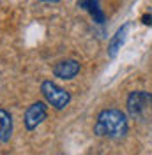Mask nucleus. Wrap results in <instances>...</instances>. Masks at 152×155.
<instances>
[{
	"mask_svg": "<svg viewBox=\"0 0 152 155\" xmlns=\"http://www.w3.org/2000/svg\"><path fill=\"white\" fill-rule=\"evenodd\" d=\"M129 130L127 116L124 115L117 107H108L103 109L94 125V132L99 137H108V139H122Z\"/></svg>",
	"mask_w": 152,
	"mask_h": 155,
	"instance_id": "1",
	"label": "nucleus"
},
{
	"mask_svg": "<svg viewBox=\"0 0 152 155\" xmlns=\"http://www.w3.org/2000/svg\"><path fill=\"white\" fill-rule=\"evenodd\" d=\"M127 111L136 120H149L152 116V95L145 90L131 92L127 97Z\"/></svg>",
	"mask_w": 152,
	"mask_h": 155,
	"instance_id": "2",
	"label": "nucleus"
},
{
	"mask_svg": "<svg viewBox=\"0 0 152 155\" xmlns=\"http://www.w3.org/2000/svg\"><path fill=\"white\" fill-rule=\"evenodd\" d=\"M41 94L46 99L48 104L53 106L55 109H64L71 102V94L53 81H43L41 83Z\"/></svg>",
	"mask_w": 152,
	"mask_h": 155,
	"instance_id": "3",
	"label": "nucleus"
},
{
	"mask_svg": "<svg viewBox=\"0 0 152 155\" xmlns=\"http://www.w3.org/2000/svg\"><path fill=\"white\" fill-rule=\"evenodd\" d=\"M48 116V106L44 102H34V104H30L27 107V111H25V116H23V122H25V127H27V130H34V129H37L44 120H46Z\"/></svg>",
	"mask_w": 152,
	"mask_h": 155,
	"instance_id": "4",
	"label": "nucleus"
},
{
	"mask_svg": "<svg viewBox=\"0 0 152 155\" xmlns=\"http://www.w3.org/2000/svg\"><path fill=\"white\" fill-rule=\"evenodd\" d=\"M80 62L74 58H67V60H60L53 65V74L60 79H73V78L80 72Z\"/></svg>",
	"mask_w": 152,
	"mask_h": 155,
	"instance_id": "5",
	"label": "nucleus"
},
{
	"mask_svg": "<svg viewBox=\"0 0 152 155\" xmlns=\"http://www.w3.org/2000/svg\"><path fill=\"white\" fill-rule=\"evenodd\" d=\"M12 136V116L7 109L0 107V141L7 143Z\"/></svg>",
	"mask_w": 152,
	"mask_h": 155,
	"instance_id": "6",
	"label": "nucleus"
},
{
	"mask_svg": "<svg viewBox=\"0 0 152 155\" xmlns=\"http://www.w3.org/2000/svg\"><path fill=\"white\" fill-rule=\"evenodd\" d=\"M78 7H81V9H85L92 18H94L95 23H105V12L101 11L99 7V2L97 0H78Z\"/></svg>",
	"mask_w": 152,
	"mask_h": 155,
	"instance_id": "7",
	"label": "nucleus"
},
{
	"mask_svg": "<svg viewBox=\"0 0 152 155\" xmlns=\"http://www.w3.org/2000/svg\"><path fill=\"white\" fill-rule=\"evenodd\" d=\"M127 28H129V25L120 27V28L117 30V34L110 39V42H108V55H110V58H115L117 53H119V49L122 48L124 41H126V35H127Z\"/></svg>",
	"mask_w": 152,
	"mask_h": 155,
	"instance_id": "8",
	"label": "nucleus"
},
{
	"mask_svg": "<svg viewBox=\"0 0 152 155\" xmlns=\"http://www.w3.org/2000/svg\"><path fill=\"white\" fill-rule=\"evenodd\" d=\"M39 2H60V0H39Z\"/></svg>",
	"mask_w": 152,
	"mask_h": 155,
	"instance_id": "9",
	"label": "nucleus"
}]
</instances>
